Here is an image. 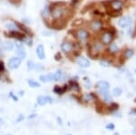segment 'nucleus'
Segmentation results:
<instances>
[{
	"instance_id": "obj_12",
	"label": "nucleus",
	"mask_w": 136,
	"mask_h": 135,
	"mask_svg": "<svg viewBox=\"0 0 136 135\" xmlns=\"http://www.w3.org/2000/svg\"><path fill=\"white\" fill-rule=\"evenodd\" d=\"M103 26V24L98 20H95V21H93L90 24V27L93 31H99V30L102 28Z\"/></svg>"
},
{
	"instance_id": "obj_1",
	"label": "nucleus",
	"mask_w": 136,
	"mask_h": 135,
	"mask_svg": "<svg viewBox=\"0 0 136 135\" xmlns=\"http://www.w3.org/2000/svg\"><path fill=\"white\" fill-rule=\"evenodd\" d=\"M21 59L19 57H12L10 59V60L8 61V63H7V66H8L9 69L11 70H15L16 69V68H18L19 66H20L21 64Z\"/></svg>"
},
{
	"instance_id": "obj_7",
	"label": "nucleus",
	"mask_w": 136,
	"mask_h": 135,
	"mask_svg": "<svg viewBox=\"0 0 136 135\" xmlns=\"http://www.w3.org/2000/svg\"><path fill=\"white\" fill-rule=\"evenodd\" d=\"M77 64L79 66H81V67L83 68H87L90 66V61L88 60L87 58L85 57H79L77 59Z\"/></svg>"
},
{
	"instance_id": "obj_15",
	"label": "nucleus",
	"mask_w": 136,
	"mask_h": 135,
	"mask_svg": "<svg viewBox=\"0 0 136 135\" xmlns=\"http://www.w3.org/2000/svg\"><path fill=\"white\" fill-rule=\"evenodd\" d=\"M99 92H100V94H102V96L103 97V99H104L106 102H112V101H113L112 96H111L110 93H109L108 91H101V90H99Z\"/></svg>"
},
{
	"instance_id": "obj_22",
	"label": "nucleus",
	"mask_w": 136,
	"mask_h": 135,
	"mask_svg": "<svg viewBox=\"0 0 136 135\" xmlns=\"http://www.w3.org/2000/svg\"><path fill=\"white\" fill-rule=\"evenodd\" d=\"M64 91H66V89H62L61 87H59V86H55V89H54V92L56 93L57 94H62Z\"/></svg>"
},
{
	"instance_id": "obj_33",
	"label": "nucleus",
	"mask_w": 136,
	"mask_h": 135,
	"mask_svg": "<svg viewBox=\"0 0 136 135\" xmlns=\"http://www.w3.org/2000/svg\"><path fill=\"white\" fill-rule=\"evenodd\" d=\"M57 121H58V123H59V124H60V125H63V123H62V120H61L59 117L57 118Z\"/></svg>"
},
{
	"instance_id": "obj_35",
	"label": "nucleus",
	"mask_w": 136,
	"mask_h": 135,
	"mask_svg": "<svg viewBox=\"0 0 136 135\" xmlns=\"http://www.w3.org/2000/svg\"><path fill=\"white\" fill-rule=\"evenodd\" d=\"M2 54V50L0 49V54Z\"/></svg>"
},
{
	"instance_id": "obj_24",
	"label": "nucleus",
	"mask_w": 136,
	"mask_h": 135,
	"mask_svg": "<svg viewBox=\"0 0 136 135\" xmlns=\"http://www.w3.org/2000/svg\"><path fill=\"white\" fill-rule=\"evenodd\" d=\"M27 67H28V69H29V70H33V69L36 68V65H34L33 61H31V60L28 61V62H27Z\"/></svg>"
},
{
	"instance_id": "obj_38",
	"label": "nucleus",
	"mask_w": 136,
	"mask_h": 135,
	"mask_svg": "<svg viewBox=\"0 0 136 135\" xmlns=\"http://www.w3.org/2000/svg\"><path fill=\"white\" fill-rule=\"evenodd\" d=\"M135 73H136V71H135Z\"/></svg>"
},
{
	"instance_id": "obj_26",
	"label": "nucleus",
	"mask_w": 136,
	"mask_h": 135,
	"mask_svg": "<svg viewBox=\"0 0 136 135\" xmlns=\"http://www.w3.org/2000/svg\"><path fill=\"white\" fill-rule=\"evenodd\" d=\"M85 83L86 88H90V87H91V82H90L87 78H85Z\"/></svg>"
},
{
	"instance_id": "obj_9",
	"label": "nucleus",
	"mask_w": 136,
	"mask_h": 135,
	"mask_svg": "<svg viewBox=\"0 0 136 135\" xmlns=\"http://www.w3.org/2000/svg\"><path fill=\"white\" fill-rule=\"evenodd\" d=\"M97 88L101 91H108L110 88V84L106 81H99L97 83Z\"/></svg>"
},
{
	"instance_id": "obj_4",
	"label": "nucleus",
	"mask_w": 136,
	"mask_h": 135,
	"mask_svg": "<svg viewBox=\"0 0 136 135\" xmlns=\"http://www.w3.org/2000/svg\"><path fill=\"white\" fill-rule=\"evenodd\" d=\"M53 102V99L50 96H39L37 97V103L39 105L43 106L47 103H52Z\"/></svg>"
},
{
	"instance_id": "obj_36",
	"label": "nucleus",
	"mask_w": 136,
	"mask_h": 135,
	"mask_svg": "<svg viewBox=\"0 0 136 135\" xmlns=\"http://www.w3.org/2000/svg\"><path fill=\"white\" fill-rule=\"evenodd\" d=\"M0 44H1V39H0Z\"/></svg>"
},
{
	"instance_id": "obj_14",
	"label": "nucleus",
	"mask_w": 136,
	"mask_h": 135,
	"mask_svg": "<svg viewBox=\"0 0 136 135\" xmlns=\"http://www.w3.org/2000/svg\"><path fill=\"white\" fill-rule=\"evenodd\" d=\"M40 80L43 83H48V82H53L54 81V76L53 73H49L46 75H41L40 76Z\"/></svg>"
},
{
	"instance_id": "obj_34",
	"label": "nucleus",
	"mask_w": 136,
	"mask_h": 135,
	"mask_svg": "<svg viewBox=\"0 0 136 135\" xmlns=\"http://www.w3.org/2000/svg\"><path fill=\"white\" fill-rule=\"evenodd\" d=\"M36 116V114H32V115H30V116H28V119H32V118H34Z\"/></svg>"
},
{
	"instance_id": "obj_10",
	"label": "nucleus",
	"mask_w": 136,
	"mask_h": 135,
	"mask_svg": "<svg viewBox=\"0 0 136 135\" xmlns=\"http://www.w3.org/2000/svg\"><path fill=\"white\" fill-rule=\"evenodd\" d=\"M111 7L114 11H120L122 7V4L120 0H113L111 2Z\"/></svg>"
},
{
	"instance_id": "obj_20",
	"label": "nucleus",
	"mask_w": 136,
	"mask_h": 135,
	"mask_svg": "<svg viewBox=\"0 0 136 135\" xmlns=\"http://www.w3.org/2000/svg\"><path fill=\"white\" fill-rule=\"evenodd\" d=\"M5 27L7 28L8 30H10V31H16L18 28L16 27V26L15 24H12V23H10V24H5Z\"/></svg>"
},
{
	"instance_id": "obj_30",
	"label": "nucleus",
	"mask_w": 136,
	"mask_h": 135,
	"mask_svg": "<svg viewBox=\"0 0 136 135\" xmlns=\"http://www.w3.org/2000/svg\"><path fill=\"white\" fill-rule=\"evenodd\" d=\"M106 129H109V130H114V125L113 123H110L106 126Z\"/></svg>"
},
{
	"instance_id": "obj_25",
	"label": "nucleus",
	"mask_w": 136,
	"mask_h": 135,
	"mask_svg": "<svg viewBox=\"0 0 136 135\" xmlns=\"http://www.w3.org/2000/svg\"><path fill=\"white\" fill-rule=\"evenodd\" d=\"M100 64L102 66H104V67H109V66H110V63L106 62V61H101Z\"/></svg>"
},
{
	"instance_id": "obj_32",
	"label": "nucleus",
	"mask_w": 136,
	"mask_h": 135,
	"mask_svg": "<svg viewBox=\"0 0 136 135\" xmlns=\"http://www.w3.org/2000/svg\"><path fill=\"white\" fill-rule=\"evenodd\" d=\"M4 70V63L0 61V72Z\"/></svg>"
},
{
	"instance_id": "obj_31",
	"label": "nucleus",
	"mask_w": 136,
	"mask_h": 135,
	"mask_svg": "<svg viewBox=\"0 0 136 135\" xmlns=\"http://www.w3.org/2000/svg\"><path fill=\"white\" fill-rule=\"evenodd\" d=\"M9 95H10L11 98H13V100H14V101H16V102H17V100H18V98H17L16 96H15V95H14V94H13L12 92L10 93V94H9Z\"/></svg>"
},
{
	"instance_id": "obj_3",
	"label": "nucleus",
	"mask_w": 136,
	"mask_h": 135,
	"mask_svg": "<svg viewBox=\"0 0 136 135\" xmlns=\"http://www.w3.org/2000/svg\"><path fill=\"white\" fill-rule=\"evenodd\" d=\"M113 39H114V35H113V34L110 33V32H104L102 35V36H101V41H102V43L104 44V45L111 44Z\"/></svg>"
},
{
	"instance_id": "obj_27",
	"label": "nucleus",
	"mask_w": 136,
	"mask_h": 135,
	"mask_svg": "<svg viewBox=\"0 0 136 135\" xmlns=\"http://www.w3.org/2000/svg\"><path fill=\"white\" fill-rule=\"evenodd\" d=\"M24 119H25L24 115H23V114H20V115L18 116V118H17V119H16V122H17V123L20 122V121H24Z\"/></svg>"
},
{
	"instance_id": "obj_23",
	"label": "nucleus",
	"mask_w": 136,
	"mask_h": 135,
	"mask_svg": "<svg viewBox=\"0 0 136 135\" xmlns=\"http://www.w3.org/2000/svg\"><path fill=\"white\" fill-rule=\"evenodd\" d=\"M124 56H125V57L126 58H131V57H133V50H127L125 52V54H124Z\"/></svg>"
},
{
	"instance_id": "obj_37",
	"label": "nucleus",
	"mask_w": 136,
	"mask_h": 135,
	"mask_svg": "<svg viewBox=\"0 0 136 135\" xmlns=\"http://www.w3.org/2000/svg\"><path fill=\"white\" fill-rule=\"evenodd\" d=\"M68 135H71V134H68Z\"/></svg>"
},
{
	"instance_id": "obj_11",
	"label": "nucleus",
	"mask_w": 136,
	"mask_h": 135,
	"mask_svg": "<svg viewBox=\"0 0 136 135\" xmlns=\"http://www.w3.org/2000/svg\"><path fill=\"white\" fill-rule=\"evenodd\" d=\"M61 48H62V50L64 51V53H70L71 51L73 50V45L70 43V42L66 41L62 44Z\"/></svg>"
},
{
	"instance_id": "obj_13",
	"label": "nucleus",
	"mask_w": 136,
	"mask_h": 135,
	"mask_svg": "<svg viewBox=\"0 0 136 135\" xmlns=\"http://www.w3.org/2000/svg\"><path fill=\"white\" fill-rule=\"evenodd\" d=\"M2 48H3L4 50L11 51L14 48V44L10 41H5L2 43Z\"/></svg>"
},
{
	"instance_id": "obj_19",
	"label": "nucleus",
	"mask_w": 136,
	"mask_h": 135,
	"mask_svg": "<svg viewBox=\"0 0 136 135\" xmlns=\"http://www.w3.org/2000/svg\"><path fill=\"white\" fill-rule=\"evenodd\" d=\"M118 50H119V48H118V46L116 45V44H111L110 47H109V51H110L111 53H113V54H115V53L118 52Z\"/></svg>"
},
{
	"instance_id": "obj_6",
	"label": "nucleus",
	"mask_w": 136,
	"mask_h": 135,
	"mask_svg": "<svg viewBox=\"0 0 136 135\" xmlns=\"http://www.w3.org/2000/svg\"><path fill=\"white\" fill-rule=\"evenodd\" d=\"M76 36H77L78 39L81 40V41H85V40H86L89 37V33L84 29H80L76 32Z\"/></svg>"
},
{
	"instance_id": "obj_2",
	"label": "nucleus",
	"mask_w": 136,
	"mask_h": 135,
	"mask_svg": "<svg viewBox=\"0 0 136 135\" xmlns=\"http://www.w3.org/2000/svg\"><path fill=\"white\" fill-rule=\"evenodd\" d=\"M51 15L55 19H60L64 16V9L62 7H55V8L52 10Z\"/></svg>"
},
{
	"instance_id": "obj_8",
	"label": "nucleus",
	"mask_w": 136,
	"mask_h": 135,
	"mask_svg": "<svg viewBox=\"0 0 136 135\" xmlns=\"http://www.w3.org/2000/svg\"><path fill=\"white\" fill-rule=\"evenodd\" d=\"M132 19L129 16H124V17H122L119 20V26L121 27H127L131 24Z\"/></svg>"
},
{
	"instance_id": "obj_28",
	"label": "nucleus",
	"mask_w": 136,
	"mask_h": 135,
	"mask_svg": "<svg viewBox=\"0 0 136 135\" xmlns=\"http://www.w3.org/2000/svg\"><path fill=\"white\" fill-rule=\"evenodd\" d=\"M118 107H119V106H118L116 103H113L112 106H111L110 108H111V110H112V111H114V110H117Z\"/></svg>"
},
{
	"instance_id": "obj_21",
	"label": "nucleus",
	"mask_w": 136,
	"mask_h": 135,
	"mask_svg": "<svg viewBox=\"0 0 136 135\" xmlns=\"http://www.w3.org/2000/svg\"><path fill=\"white\" fill-rule=\"evenodd\" d=\"M122 94V90L121 88H119V87L114 88V91H113V94H114V96H120Z\"/></svg>"
},
{
	"instance_id": "obj_16",
	"label": "nucleus",
	"mask_w": 136,
	"mask_h": 135,
	"mask_svg": "<svg viewBox=\"0 0 136 135\" xmlns=\"http://www.w3.org/2000/svg\"><path fill=\"white\" fill-rule=\"evenodd\" d=\"M16 54L17 57H19L21 60L26 57V51H25L24 47H23V48H17L16 51Z\"/></svg>"
},
{
	"instance_id": "obj_18",
	"label": "nucleus",
	"mask_w": 136,
	"mask_h": 135,
	"mask_svg": "<svg viewBox=\"0 0 136 135\" xmlns=\"http://www.w3.org/2000/svg\"><path fill=\"white\" fill-rule=\"evenodd\" d=\"M27 83L30 87H32V88H38V87H40V83H38V82L34 81L33 79H28Z\"/></svg>"
},
{
	"instance_id": "obj_17",
	"label": "nucleus",
	"mask_w": 136,
	"mask_h": 135,
	"mask_svg": "<svg viewBox=\"0 0 136 135\" xmlns=\"http://www.w3.org/2000/svg\"><path fill=\"white\" fill-rule=\"evenodd\" d=\"M54 76V81H61L64 78V75H63L61 70H57L55 73H53Z\"/></svg>"
},
{
	"instance_id": "obj_5",
	"label": "nucleus",
	"mask_w": 136,
	"mask_h": 135,
	"mask_svg": "<svg viewBox=\"0 0 136 135\" xmlns=\"http://www.w3.org/2000/svg\"><path fill=\"white\" fill-rule=\"evenodd\" d=\"M36 56L39 59L44 60L45 58V48H44L43 45H38L36 46Z\"/></svg>"
},
{
	"instance_id": "obj_29",
	"label": "nucleus",
	"mask_w": 136,
	"mask_h": 135,
	"mask_svg": "<svg viewBox=\"0 0 136 135\" xmlns=\"http://www.w3.org/2000/svg\"><path fill=\"white\" fill-rule=\"evenodd\" d=\"M16 45L17 48H23V47H24L23 44L20 43V42H16Z\"/></svg>"
}]
</instances>
